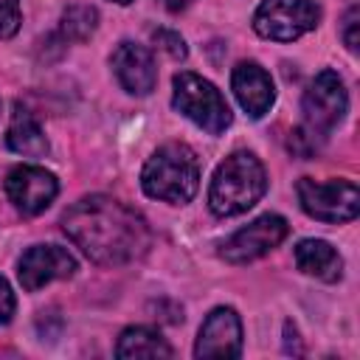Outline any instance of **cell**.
I'll return each mask as SVG.
<instances>
[{
	"label": "cell",
	"instance_id": "1",
	"mask_svg": "<svg viewBox=\"0 0 360 360\" xmlns=\"http://www.w3.org/2000/svg\"><path fill=\"white\" fill-rule=\"evenodd\" d=\"M62 228L84 256L104 267L129 264L152 245L146 219L135 208L107 194H90L73 202L62 217Z\"/></svg>",
	"mask_w": 360,
	"mask_h": 360
},
{
	"label": "cell",
	"instance_id": "2",
	"mask_svg": "<svg viewBox=\"0 0 360 360\" xmlns=\"http://www.w3.org/2000/svg\"><path fill=\"white\" fill-rule=\"evenodd\" d=\"M264 191H267V174L262 160L253 152H233L217 166L211 177L208 205L217 217H236L253 208Z\"/></svg>",
	"mask_w": 360,
	"mask_h": 360
},
{
	"label": "cell",
	"instance_id": "3",
	"mask_svg": "<svg viewBox=\"0 0 360 360\" xmlns=\"http://www.w3.org/2000/svg\"><path fill=\"white\" fill-rule=\"evenodd\" d=\"M141 186L149 197L163 202H188L200 186V163L191 146L186 143H163L143 166Z\"/></svg>",
	"mask_w": 360,
	"mask_h": 360
},
{
	"label": "cell",
	"instance_id": "4",
	"mask_svg": "<svg viewBox=\"0 0 360 360\" xmlns=\"http://www.w3.org/2000/svg\"><path fill=\"white\" fill-rule=\"evenodd\" d=\"M172 104L177 112H183L188 121H194L200 129L219 135L231 127L233 115L228 101L222 98V93L202 76L197 73H177L174 76V93H172Z\"/></svg>",
	"mask_w": 360,
	"mask_h": 360
},
{
	"label": "cell",
	"instance_id": "5",
	"mask_svg": "<svg viewBox=\"0 0 360 360\" xmlns=\"http://www.w3.org/2000/svg\"><path fill=\"white\" fill-rule=\"evenodd\" d=\"M301 208L321 222H349L360 211V191L352 180H312L301 177L295 186Z\"/></svg>",
	"mask_w": 360,
	"mask_h": 360
},
{
	"label": "cell",
	"instance_id": "6",
	"mask_svg": "<svg viewBox=\"0 0 360 360\" xmlns=\"http://www.w3.org/2000/svg\"><path fill=\"white\" fill-rule=\"evenodd\" d=\"M321 20L315 0H262L253 14V28L264 39L292 42L312 31Z\"/></svg>",
	"mask_w": 360,
	"mask_h": 360
},
{
	"label": "cell",
	"instance_id": "7",
	"mask_svg": "<svg viewBox=\"0 0 360 360\" xmlns=\"http://www.w3.org/2000/svg\"><path fill=\"white\" fill-rule=\"evenodd\" d=\"M346 107H349V96L343 87V79L335 70H321L304 90V101H301L304 127L312 129L315 135H323L340 124V118L346 115Z\"/></svg>",
	"mask_w": 360,
	"mask_h": 360
},
{
	"label": "cell",
	"instance_id": "8",
	"mask_svg": "<svg viewBox=\"0 0 360 360\" xmlns=\"http://www.w3.org/2000/svg\"><path fill=\"white\" fill-rule=\"evenodd\" d=\"M287 219L278 217V214H264L259 219H253L250 225L239 228L225 245H222V259L231 262V264H245V262H253L259 256H264L267 250H273L276 245L284 242L287 236Z\"/></svg>",
	"mask_w": 360,
	"mask_h": 360
},
{
	"label": "cell",
	"instance_id": "9",
	"mask_svg": "<svg viewBox=\"0 0 360 360\" xmlns=\"http://www.w3.org/2000/svg\"><path fill=\"white\" fill-rule=\"evenodd\" d=\"M56 191H59L56 177L51 172H45L42 166L22 163V166H14L6 177V194L14 202V208L25 217L42 214L53 202Z\"/></svg>",
	"mask_w": 360,
	"mask_h": 360
},
{
	"label": "cell",
	"instance_id": "10",
	"mask_svg": "<svg viewBox=\"0 0 360 360\" xmlns=\"http://www.w3.org/2000/svg\"><path fill=\"white\" fill-rule=\"evenodd\" d=\"M73 273H76V259L59 245H34V248H28L22 253L20 270H17L20 284L28 292H34V290H39V287H45L56 278H70Z\"/></svg>",
	"mask_w": 360,
	"mask_h": 360
},
{
	"label": "cell",
	"instance_id": "11",
	"mask_svg": "<svg viewBox=\"0 0 360 360\" xmlns=\"http://www.w3.org/2000/svg\"><path fill=\"white\" fill-rule=\"evenodd\" d=\"M242 354V321L236 309L217 307L202 321L194 357H239Z\"/></svg>",
	"mask_w": 360,
	"mask_h": 360
},
{
	"label": "cell",
	"instance_id": "12",
	"mask_svg": "<svg viewBox=\"0 0 360 360\" xmlns=\"http://www.w3.org/2000/svg\"><path fill=\"white\" fill-rule=\"evenodd\" d=\"M110 65L118 76V82L124 84V90L135 93V96H146L155 90V82H158V68H155V59H152V51L138 45V42H121L112 56H110Z\"/></svg>",
	"mask_w": 360,
	"mask_h": 360
},
{
	"label": "cell",
	"instance_id": "13",
	"mask_svg": "<svg viewBox=\"0 0 360 360\" xmlns=\"http://www.w3.org/2000/svg\"><path fill=\"white\" fill-rule=\"evenodd\" d=\"M231 87L236 93V101L242 104V110L250 118H262L276 101V90H273L270 73L259 62H239L233 68Z\"/></svg>",
	"mask_w": 360,
	"mask_h": 360
},
{
	"label": "cell",
	"instance_id": "14",
	"mask_svg": "<svg viewBox=\"0 0 360 360\" xmlns=\"http://www.w3.org/2000/svg\"><path fill=\"white\" fill-rule=\"evenodd\" d=\"M6 143L11 152L17 155H28V158H39L48 152V138L39 127V121L34 118V112L25 104H14L8 129H6Z\"/></svg>",
	"mask_w": 360,
	"mask_h": 360
},
{
	"label": "cell",
	"instance_id": "15",
	"mask_svg": "<svg viewBox=\"0 0 360 360\" xmlns=\"http://www.w3.org/2000/svg\"><path fill=\"white\" fill-rule=\"evenodd\" d=\"M295 264L301 273L315 276L321 281H338L343 273V259L323 239H304L295 248Z\"/></svg>",
	"mask_w": 360,
	"mask_h": 360
},
{
	"label": "cell",
	"instance_id": "16",
	"mask_svg": "<svg viewBox=\"0 0 360 360\" xmlns=\"http://www.w3.org/2000/svg\"><path fill=\"white\" fill-rule=\"evenodd\" d=\"M172 346L160 338V332L149 329V326H129L121 332L118 346H115V357L129 360V357H172Z\"/></svg>",
	"mask_w": 360,
	"mask_h": 360
},
{
	"label": "cell",
	"instance_id": "17",
	"mask_svg": "<svg viewBox=\"0 0 360 360\" xmlns=\"http://www.w3.org/2000/svg\"><path fill=\"white\" fill-rule=\"evenodd\" d=\"M98 25V11L93 6H70L62 11V37L65 39H87Z\"/></svg>",
	"mask_w": 360,
	"mask_h": 360
},
{
	"label": "cell",
	"instance_id": "18",
	"mask_svg": "<svg viewBox=\"0 0 360 360\" xmlns=\"http://www.w3.org/2000/svg\"><path fill=\"white\" fill-rule=\"evenodd\" d=\"M152 42H155L158 48H163L172 59H186V56H188V48H186V42H183V37H180L177 31L158 28V31H152Z\"/></svg>",
	"mask_w": 360,
	"mask_h": 360
},
{
	"label": "cell",
	"instance_id": "19",
	"mask_svg": "<svg viewBox=\"0 0 360 360\" xmlns=\"http://www.w3.org/2000/svg\"><path fill=\"white\" fill-rule=\"evenodd\" d=\"M20 28V0H0V39L14 37Z\"/></svg>",
	"mask_w": 360,
	"mask_h": 360
},
{
	"label": "cell",
	"instance_id": "20",
	"mask_svg": "<svg viewBox=\"0 0 360 360\" xmlns=\"http://www.w3.org/2000/svg\"><path fill=\"white\" fill-rule=\"evenodd\" d=\"M360 20V11H357V6H352L349 11H346V17H343V25H340V37H343V42H346V48L349 51H357V22Z\"/></svg>",
	"mask_w": 360,
	"mask_h": 360
},
{
	"label": "cell",
	"instance_id": "21",
	"mask_svg": "<svg viewBox=\"0 0 360 360\" xmlns=\"http://www.w3.org/2000/svg\"><path fill=\"white\" fill-rule=\"evenodd\" d=\"M11 315H14V292H11L8 281H6V278H0V326H3V323H8V321H11Z\"/></svg>",
	"mask_w": 360,
	"mask_h": 360
},
{
	"label": "cell",
	"instance_id": "22",
	"mask_svg": "<svg viewBox=\"0 0 360 360\" xmlns=\"http://www.w3.org/2000/svg\"><path fill=\"white\" fill-rule=\"evenodd\" d=\"M163 3V8H169V11H183L188 3H194V0H160Z\"/></svg>",
	"mask_w": 360,
	"mask_h": 360
},
{
	"label": "cell",
	"instance_id": "23",
	"mask_svg": "<svg viewBox=\"0 0 360 360\" xmlns=\"http://www.w3.org/2000/svg\"><path fill=\"white\" fill-rule=\"evenodd\" d=\"M115 3H121V6H127V3H132V0H115Z\"/></svg>",
	"mask_w": 360,
	"mask_h": 360
}]
</instances>
